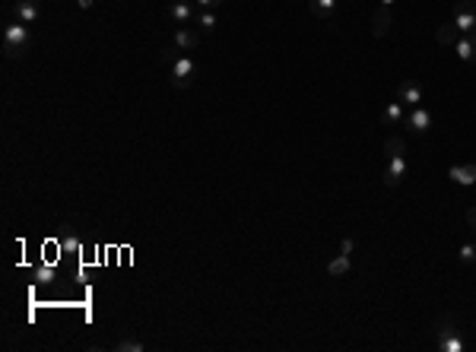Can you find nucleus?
I'll use <instances>...</instances> for the list:
<instances>
[{"label":"nucleus","mask_w":476,"mask_h":352,"mask_svg":"<svg viewBox=\"0 0 476 352\" xmlns=\"http://www.w3.org/2000/svg\"><path fill=\"white\" fill-rule=\"evenodd\" d=\"M201 29L197 26H178L175 29V48L181 51H197V42H201Z\"/></svg>","instance_id":"nucleus-7"},{"label":"nucleus","mask_w":476,"mask_h":352,"mask_svg":"<svg viewBox=\"0 0 476 352\" xmlns=\"http://www.w3.org/2000/svg\"><path fill=\"white\" fill-rule=\"evenodd\" d=\"M340 3H343V0H311V3H308V10H311V16H315V20H324V22H331L333 16H337Z\"/></svg>","instance_id":"nucleus-10"},{"label":"nucleus","mask_w":476,"mask_h":352,"mask_svg":"<svg viewBox=\"0 0 476 352\" xmlns=\"http://www.w3.org/2000/svg\"><path fill=\"white\" fill-rule=\"evenodd\" d=\"M457 38H461V32L454 29V22H445V26L435 29V42L445 45V48H451V45H454Z\"/></svg>","instance_id":"nucleus-15"},{"label":"nucleus","mask_w":476,"mask_h":352,"mask_svg":"<svg viewBox=\"0 0 476 352\" xmlns=\"http://www.w3.org/2000/svg\"><path fill=\"white\" fill-rule=\"evenodd\" d=\"M29 45H32V32H29V22H10L7 29H3V57L7 61H16V57H22L29 51Z\"/></svg>","instance_id":"nucleus-1"},{"label":"nucleus","mask_w":476,"mask_h":352,"mask_svg":"<svg viewBox=\"0 0 476 352\" xmlns=\"http://www.w3.org/2000/svg\"><path fill=\"white\" fill-rule=\"evenodd\" d=\"M448 178L454 181V184H461V187L476 184V166H473V162H467V166H451L448 168Z\"/></svg>","instance_id":"nucleus-12"},{"label":"nucleus","mask_w":476,"mask_h":352,"mask_svg":"<svg viewBox=\"0 0 476 352\" xmlns=\"http://www.w3.org/2000/svg\"><path fill=\"white\" fill-rule=\"evenodd\" d=\"M349 267H352V254L340 251V257H333V261L327 263V277H343V273H349Z\"/></svg>","instance_id":"nucleus-16"},{"label":"nucleus","mask_w":476,"mask_h":352,"mask_svg":"<svg viewBox=\"0 0 476 352\" xmlns=\"http://www.w3.org/2000/svg\"><path fill=\"white\" fill-rule=\"evenodd\" d=\"M226 0H197V7H203V10H219Z\"/></svg>","instance_id":"nucleus-22"},{"label":"nucleus","mask_w":476,"mask_h":352,"mask_svg":"<svg viewBox=\"0 0 476 352\" xmlns=\"http://www.w3.org/2000/svg\"><path fill=\"white\" fill-rule=\"evenodd\" d=\"M197 29H201L203 35L216 32V10H203V13H197Z\"/></svg>","instance_id":"nucleus-18"},{"label":"nucleus","mask_w":476,"mask_h":352,"mask_svg":"<svg viewBox=\"0 0 476 352\" xmlns=\"http://www.w3.org/2000/svg\"><path fill=\"white\" fill-rule=\"evenodd\" d=\"M470 35H473V38H476V29H473V32H470Z\"/></svg>","instance_id":"nucleus-27"},{"label":"nucleus","mask_w":476,"mask_h":352,"mask_svg":"<svg viewBox=\"0 0 476 352\" xmlns=\"http://www.w3.org/2000/svg\"><path fill=\"white\" fill-rule=\"evenodd\" d=\"M349 3H352V0H349Z\"/></svg>","instance_id":"nucleus-28"},{"label":"nucleus","mask_w":476,"mask_h":352,"mask_svg":"<svg viewBox=\"0 0 476 352\" xmlns=\"http://www.w3.org/2000/svg\"><path fill=\"white\" fill-rule=\"evenodd\" d=\"M422 86L416 83V80H403L401 86H397V102L403 105V108H419L422 105Z\"/></svg>","instance_id":"nucleus-6"},{"label":"nucleus","mask_w":476,"mask_h":352,"mask_svg":"<svg viewBox=\"0 0 476 352\" xmlns=\"http://www.w3.org/2000/svg\"><path fill=\"white\" fill-rule=\"evenodd\" d=\"M352 248H356V244H352V238H343V244H340V251H343V254H352Z\"/></svg>","instance_id":"nucleus-24"},{"label":"nucleus","mask_w":476,"mask_h":352,"mask_svg":"<svg viewBox=\"0 0 476 352\" xmlns=\"http://www.w3.org/2000/svg\"><path fill=\"white\" fill-rule=\"evenodd\" d=\"M146 349V343H140V339H117L115 343V352H143Z\"/></svg>","instance_id":"nucleus-20"},{"label":"nucleus","mask_w":476,"mask_h":352,"mask_svg":"<svg viewBox=\"0 0 476 352\" xmlns=\"http://www.w3.org/2000/svg\"><path fill=\"white\" fill-rule=\"evenodd\" d=\"M451 22H454V29H457L461 35L473 32V29H476V3H473V0H457Z\"/></svg>","instance_id":"nucleus-4"},{"label":"nucleus","mask_w":476,"mask_h":352,"mask_svg":"<svg viewBox=\"0 0 476 352\" xmlns=\"http://www.w3.org/2000/svg\"><path fill=\"white\" fill-rule=\"evenodd\" d=\"M194 76H197V64H194V57L181 54L178 61H172V89H187V86L194 83Z\"/></svg>","instance_id":"nucleus-3"},{"label":"nucleus","mask_w":476,"mask_h":352,"mask_svg":"<svg viewBox=\"0 0 476 352\" xmlns=\"http://www.w3.org/2000/svg\"><path fill=\"white\" fill-rule=\"evenodd\" d=\"M403 124H407L410 131H416V133H426V131H432V115L419 105V108H413L407 117H403Z\"/></svg>","instance_id":"nucleus-9"},{"label":"nucleus","mask_w":476,"mask_h":352,"mask_svg":"<svg viewBox=\"0 0 476 352\" xmlns=\"http://www.w3.org/2000/svg\"><path fill=\"white\" fill-rule=\"evenodd\" d=\"M451 51H454L461 61H467V64H476V38L473 35H461L454 45H451Z\"/></svg>","instance_id":"nucleus-13"},{"label":"nucleus","mask_w":476,"mask_h":352,"mask_svg":"<svg viewBox=\"0 0 476 352\" xmlns=\"http://www.w3.org/2000/svg\"><path fill=\"white\" fill-rule=\"evenodd\" d=\"M13 16L20 22H35V20H38V0H16V3H13Z\"/></svg>","instance_id":"nucleus-14"},{"label":"nucleus","mask_w":476,"mask_h":352,"mask_svg":"<svg viewBox=\"0 0 476 352\" xmlns=\"http://www.w3.org/2000/svg\"><path fill=\"white\" fill-rule=\"evenodd\" d=\"M384 146H387V152H391V156H407V140L397 137V133H391V137L384 140Z\"/></svg>","instance_id":"nucleus-19"},{"label":"nucleus","mask_w":476,"mask_h":352,"mask_svg":"<svg viewBox=\"0 0 476 352\" xmlns=\"http://www.w3.org/2000/svg\"><path fill=\"white\" fill-rule=\"evenodd\" d=\"M76 7H80V10H92V7H96V0H76Z\"/></svg>","instance_id":"nucleus-25"},{"label":"nucleus","mask_w":476,"mask_h":352,"mask_svg":"<svg viewBox=\"0 0 476 352\" xmlns=\"http://www.w3.org/2000/svg\"><path fill=\"white\" fill-rule=\"evenodd\" d=\"M403 117H407V111H403L401 102H391L381 111V121H384V124H403Z\"/></svg>","instance_id":"nucleus-17"},{"label":"nucleus","mask_w":476,"mask_h":352,"mask_svg":"<svg viewBox=\"0 0 476 352\" xmlns=\"http://www.w3.org/2000/svg\"><path fill=\"white\" fill-rule=\"evenodd\" d=\"M166 16L172 22H178V26H191V22H197V10H194L191 0H172L166 7Z\"/></svg>","instance_id":"nucleus-5"},{"label":"nucleus","mask_w":476,"mask_h":352,"mask_svg":"<svg viewBox=\"0 0 476 352\" xmlns=\"http://www.w3.org/2000/svg\"><path fill=\"white\" fill-rule=\"evenodd\" d=\"M457 261H461V263H476V244H461Z\"/></svg>","instance_id":"nucleus-21"},{"label":"nucleus","mask_w":476,"mask_h":352,"mask_svg":"<svg viewBox=\"0 0 476 352\" xmlns=\"http://www.w3.org/2000/svg\"><path fill=\"white\" fill-rule=\"evenodd\" d=\"M435 337H438V349L442 352H463L467 349V339L457 330V318L454 314H442L435 321Z\"/></svg>","instance_id":"nucleus-2"},{"label":"nucleus","mask_w":476,"mask_h":352,"mask_svg":"<svg viewBox=\"0 0 476 352\" xmlns=\"http://www.w3.org/2000/svg\"><path fill=\"white\" fill-rule=\"evenodd\" d=\"M394 0H378V7H391Z\"/></svg>","instance_id":"nucleus-26"},{"label":"nucleus","mask_w":476,"mask_h":352,"mask_svg":"<svg viewBox=\"0 0 476 352\" xmlns=\"http://www.w3.org/2000/svg\"><path fill=\"white\" fill-rule=\"evenodd\" d=\"M463 219H467V226H470V228H473V232H476V207H470L467 213H463Z\"/></svg>","instance_id":"nucleus-23"},{"label":"nucleus","mask_w":476,"mask_h":352,"mask_svg":"<svg viewBox=\"0 0 476 352\" xmlns=\"http://www.w3.org/2000/svg\"><path fill=\"white\" fill-rule=\"evenodd\" d=\"M407 178V156H391V166L384 172V187H401V181Z\"/></svg>","instance_id":"nucleus-8"},{"label":"nucleus","mask_w":476,"mask_h":352,"mask_svg":"<svg viewBox=\"0 0 476 352\" xmlns=\"http://www.w3.org/2000/svg\"><path fill=\"white\" fill-rule=\"evenodd\" d=\"M391 22H394V16H391V7H378L372 13V35L375 38H384L387 32H391Z\"/></svg>","instance_id":"nucleus-11"}]
</instances>
